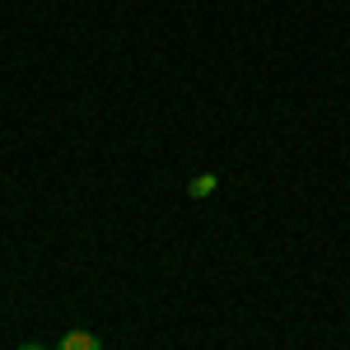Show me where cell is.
I'll return each mask as SVG.
<instances>
[{
	"mask_svg": "<svg viewBox=\"0 0 350 350\" xmlns=\"http://www.w3.org/2000/svg\"><path fill=\"white\" fill-rule=\"evenodd\" d=\"M19 350H47V346H42V341H24Z\"/></svg>",
	"mask_w": 350,
	"mask_h": 350,
	"instance_id": "3",
	"label": "cell"
},
{
	"mask_svg": "<svg viewBox=\"0 0 350 350\" xmlns=\"http://www.w3.org/2000/svg\"><path fill=\"white\" fill-rule=\"evenodd\" d=\"M56 350H103V341H98L94 332H84V327H70V332L56 341Z\"/></svg>",
	"mask_w": 350,
	"mask_h": 350,
	"instance_id": "1",
	"label": "cell"
},
{
	"mask_svg": "<svg viewBox=\"0 0 350 350\" xmlns=\"http://www.w3.org/2000/svg\"><path fill=\"white\" fill-rule=\"evenodd\" d=\"M215 187H219V178H215V173H196V178L187 183V196H191V201H206V196H211Z\"/></svg>",
	"mask_w": 350,
	"mask_h": 350,
	"instance_id": "2",
	"label": "cell"
}]
</instances>
